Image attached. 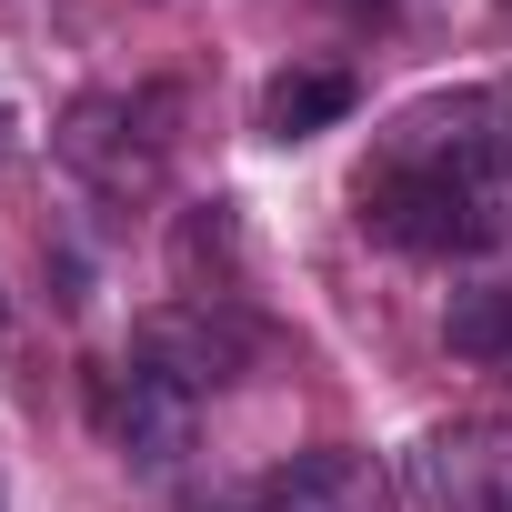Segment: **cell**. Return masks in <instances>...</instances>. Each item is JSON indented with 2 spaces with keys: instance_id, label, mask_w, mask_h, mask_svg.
<instances>
[{
  "instance_id": "8",
  "label": "cell",
  "mask_w": 512,
  "mask_h": 512,
  "mask_svg": "<svg viewBox=\"0 0 512 512\" xmlns=\"http://www.w3.org/2000/svg\"><path fill=\"white\" fill-rule=\"evenodd\" d=\"M11 141H21V111H11V101H0V161H11Z\"/></svg>"
},
{
  "instance_id": "1",
  "label": "cell",
  "mask_w": 512,
  "mask_h": 512,
  "mask_svg": "<svg viewBox=\"0 0 512 512\" xmlns=\"http://www.w3.org/2000/svg\"><path fill=\"white\" fill-rule=\"evenodd\" d=\"M352 221L402 262H482L512 231V91H432L372 131Z\"/></svg>"
},
{
  "instance_id": "9",
  "label": "cell",
  "mask_w": 512,
  "mask_h": 512,
  "mask_svg": "<svg viewBox=\"0 0 512 512\" xmlns=\"http://www.w3.org/2000/svg\"><path fill=\"white\" fill-rule=\"evenodd\" d=\"M0 342H11V292H0Z\"/></svg>"
},
{
  "instance_id": "3",
  "label": "cell",
  "mask_w": 512,
  "mask_h": 512,
  "mask_svg": "<svg viewBox=\"0 0 512 512\" xmlns=\"http://www.w3.org/2000/svg\"><path fill=\"white\" fill-rule=\"evenodd\" d=\"M412 512H512V412H452L402 452Z\"/></svg>"
},
{
  "instance_id": "2",
  "label": "cell",
  "mask_w": 512,
  "mask_h": 512,
  "mask_svg": "<svg viewBox=\"0 0 512 512\" xmlns=\"http://www.w3.org/2000/svg\"><path fill=\"white\" fill-rule=\"evenodd\" d=\"M171 141H181V91H161V81H131V91H81L71 111H61V131H51V151H61V171L81 181V191H101V201H151L161 181H171Z\"/></svg>"
},
{
  "instance_id": "4",
  "label": "cell",
  "mask_w": 512,
  "mask_h": 512,
  "mask_svg": "<svg viewBox=\"0 0 512 512\" xmlns=\"http://www.w3.org/2000/svg\"><path fill=\"white\" fill-rule=\"evenodd\" d=\"M101 432L131 472H181L191 442H201V392L181 372H161L151 352H121L101 372Z\"/></svg>"
},
{
  "instance_id": "5",
  "label": "cell",
  "mask_w": 512,
  "mask_h": 512,
  "mask_svg": "<svg viewBox=\"0 0 512 512\" xmlns=\"http://www.w3.org/2000/svg\"><path fill=\"white\" fill-rule=\"evenodd\" d=\"M392 502V482H382V462L372 452H302V462H282L262 492H251L241 512H382Z\"/></svg>"
},
{
  "instance_id": "7",
  "label": "cell",
  "mask_w": 512,
  "mask_h": 512,
  "mask_svg": "<svg viewBox=\"0 0 512 512\" xmlns=\"http://www.w3.org/2000/svg\"><path fill=\"white\" fill-rule=\"evenodd\" d=\"M442 342H452L462 362H492V372H512V282H472V292H452V312H442Z\"/></svg>"
},
{
  "instance_id": "6",
  "label": "cell",
  "mask_w": 512,
  "mask_h": 512,
  "mask_svg": "<svg viewBox=\"0 0 512 512\" xmlns=\"http://www.w3.org/2000/svg\"><path fill=\"white\" fill-rule=\"evenodd\" d=\"M362 111V81L342 61H292L262 81V101H251V131L262 141H312V131H342Z\"/></svg>"
}]
</instances>
